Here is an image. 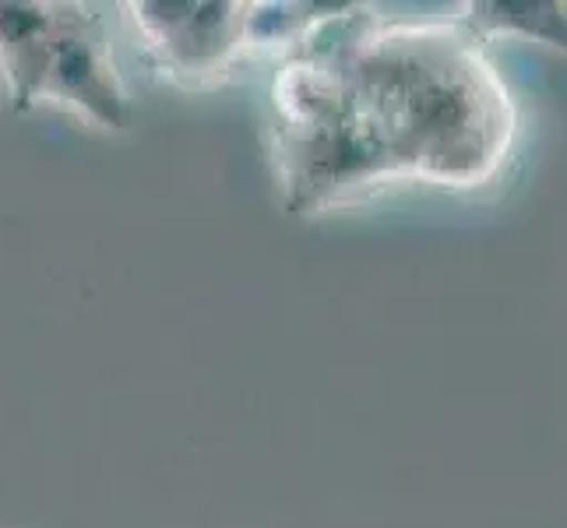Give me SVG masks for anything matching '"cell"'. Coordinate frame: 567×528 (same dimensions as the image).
I'll return each instance as SVG.
<instances>
[{"label": "cell", "instance_id": "cell-1", "mask_svg": "<svg viewBox=\"0 0 567 528\" xmlns=\"http://www.w3.org/2000/svg\"><path fill=\"white\" fill-rule=\"evenodd\" d=\"M268 127L282 205L307 219L391 180L491 184L518 110L455 14L388 22L374 4H339L279 53Z\"/></svg>", "mask_w": 567, "mask_h": 528}, {"label": "cell", "instance_id": "cell-2", "mask_svg": "<svg viewBox=\"0 0 567 528\" xmlns=\"http://www.w3.org/2000/svg\"><path fill=\"white\" fill-rule=\"evenodd\" d=\"M113 8L78 0H0V77L14 113L56 106L103 131L131 127L113 56Z\"/></svg>", "mask_w": 567, "mask_h": 528}, {"label": "cell", "instance_id": "cell-3", "mask_svg": "<svg viewBox=\"0 0 567 528\" xmlns=\"http://www.w3.org/2000/svg\"><path fill=\"white\" fill-rule=\"evenodd\" d=\"M127 22L142 35L145 50L155 64L181 77L187 85L219 82L226 71L237 68L250 56V32H247V4L233 0H142V4H124Z\"/></svg>", "mask_w": 567, "mask_h": 528}, {"label": "cell", "instance_id": "cell-4", "mask_svg": "<svg viewBox=\"0 0 567 528\" xmlns=\"http://www.w3.org/2000/svg\"><path fill=\"white\" fill-rule=\"evenodd\" d=\"M455 22H462L480 43L494 35H525L564 50V4L554 0H476L462 4Z\"/></svg>", "mask_w": 567, "mask_h": 528}]
</instances>
